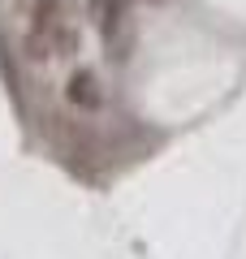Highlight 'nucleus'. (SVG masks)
Segmentation results:
<instances>
[{"label":"nucleus","mask_w":246,"mask_h":259,"mask_svg":"<svg viewBox=\"0 0 246 259\" xmlns=\"http://www.w3.org/2000/svg\"><path fill=\"white\" fill-rule=\"evenodd\" d=\"M65 95H69V104H73V108H82V112H95L104 104L100 78H95L91 69H78V74L69 78V87H65Z\"/></svg>","instance_id":"2"},{"label":"nucleus","mask_w":246,"mask_h":259,"mask_svg":"<svg viewBox=\"0 0 246 259\" xmlns=\"http://www.w3.org/2000/svg\"><path fill=\"white\" fill-rule=\"evenodd\" d=\"M30 26H26V48L30 56H65L69 52V30H65L61 0H26Z\"/></svg>","instance_id":"1"}]
</instances>
